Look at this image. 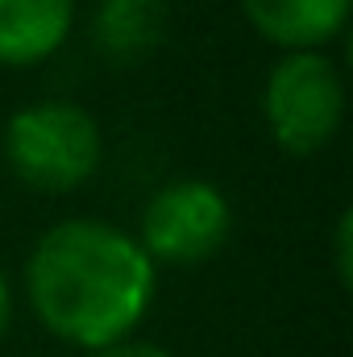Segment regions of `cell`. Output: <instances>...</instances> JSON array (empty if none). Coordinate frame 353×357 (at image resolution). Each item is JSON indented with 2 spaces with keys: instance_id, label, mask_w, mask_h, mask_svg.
I'll return each instance as SVG.
<instances>
[{
  "instance_id": "obj_1",
  "label": "cell",
  "mask_w": 353,
  "mask_h": 357,
  "mask_svg": "<svg viewBox=\"0 0 353 357\" xmlns=\"http://www.w3.org/2000/svg\"><path fill=\"white\" fill-rule=\"evenodd\" d=\"M154 287L158 266L137 237L96 216L50 225L25 262V299L38 324L88 354L133 337Z\"/></svg>"
},
{
  "instance_id": "obj_2",
  "label": "cell",
  "mask_w": 353,
  "mask_h": 357,
  "mask_svg": "<svg viewBox=\"0 0 353 357\" xmlns=\"http://www.w3.org/2000/svg\"><path fill=\"white\" fill-rule=\"evenodd\" d=\"M4 162L33 191H75L104 162L100 121L75 100H33L4 121Z\"/></svg>"
},
{
  "instance_id": "obj_3",
  "label": "cell",
  "mask_w": 353,
  "mask_h": 357,
  "mask_svg": "<svg viewBox=\"0 0 353 357\" xmlns=\"http://www.w3.org/2000/svg\"><path fill=\"white\" fill-rule=\"evenodd\" d=\"M345 75L329 50H287L262 84V121L287 158H312L345 125Z\"/></svg>"
},
{
  "instance_id": "obj_4",
  "label": "cell",
  "mask_w": 353,
  "mask_h": 357,
  "mask_svg": "<svg viewBox=\"0 0 353 357\" xmlns=\"http://www.w3.org/2000/svg\"><path fill=\"white\" fill-rule=\"evenodd\" d=\"M229 233L233 208L212 178H171L146 199L133 237L154 266H204Z\"/></svg>"
},
{
  "instance_id": "obj_5",
  "label": "cell",
  "mask_w": 353,
  "mask_h": 357,
  "mask_svg": "<svg viewBox=\"0 0 353 357\" xmlns=\"http://www.w3.org/2000/svg\"><path fill=\"white\" fill-rule=\"evenodd\" d=\"M171 33V0H96L91 8V46L117 67L133 71L150 63Z\"/></svg>"
},
{
  "instance_id": "obj_6",
  "label": "cell",
  "mask_w": 353,
  "mask_h": 357,
  "mask_svg": "<svg viewBox=\"0 0 353 357\" xmlns=\"http://www.w3.org/2000/svg\"><path fill=\"white\" fill-rule=\"evenodd\" d=\"M250 29L287 50H329L350 25L353 0H237Z\"/></svg>"
},
{
  "instance_id": "obj_7",
  "label": "cell",
  "mask_w": 353,
  "mask_h": 357,
  "mask_svg": "<svg viewBox=\"0 0 353 357\" xmlns=\"http://www.w3.org/2000/svg\"><path fill=\"white\" fill-rule=\"evenodd\" d=\"M75 0H0V67L54 59L75 29Z\"/></svg>"
},
{
  "instance_id": "obj_8",
  "label": "cell",
  "mask_w": 353,
  "mask_h": 357,
  "mask_svg": "<svg viewBox=\"0 0 353 357\" xmlns=\"http://www.w3.org/2000/svg\"><path fill=\"white\" fill-rule=\"evenodd\" d=\"M333 266H337L341 287H350L353 282V212L337 216V229H333Z\"/></svg>"
},
{
  "instance_id": "obj_9",
  "label": "cell",
  "mask_w": 353,
  "mask_h": 357,
  "mask_svg": "<svg viewBox=\"0 0 353 357\" xmlns=\"http://www.w3.org/2000/svg\"><path fill=\"white\" fill-rule=\"evenodd\" d=\"M88 357H175L167 354L163 345H150V341H117V345H104V349H91Z\"/></svg>"
},
{
  "instance_id": "obj_10",
  "label": "cell",
  "mask_w": 353,
  "mask_h": 357,
  "mask_svg": "<svg viewBox=\"0 0 353 357\" xmlns=\"http://www.w3.org/2000/svg\"><path fill=\"white\" fill-rule=\"evenodd\" d=\"M8 324H13V287H8V278H4V270H0V341H4V333H8Z\"/></svg>"
}]
</instances>
